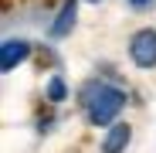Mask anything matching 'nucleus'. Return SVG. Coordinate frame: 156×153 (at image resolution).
Here are the masks:
<instances>
[{"mask_svg":"<svg viewBox=\"0 0 156 153\" xmlns=\"http://www.w3.org/2000/svg\"><path fill=\"white\" fill-rule=\"evenodd\" d=\"M85 106H88V122L92 126H112L115 116L126 106V92L115 89V85H95L85 99Z\"/></svg>","mask_w":156,"mask_h":153,"instance_id":"obj_1","label":"nucleus"},{"mask_svg":"<svg viewBox=\"0 0 156 153\" xmlns=\"http://www.w3.org/2000/svg\"><path fill=\"white\" fill-rule=\"evenodd\" d=\"M129 58L139 68H156V31L153 27H143V31L133 34V41H129Z\"/></svg>","mask_w":156,"mask_h":153,"instance_id":"obj_2","label":"nucleus"},{"mask_svg":"<svg viewBox=\"0 0 156 153\" xmlns=\"http://www.w3.org/2000/svg\"><path fill=\"white\" fill-rule=\"evenodd\" d=\"M27 55H31V44L20 41V38H10V41L0 44V68H4V71H14Z\"/></svg>","mask_w":156,"mask_h":153,"instance_id":"obj_3","label":"nucleus"},{"mask_svg":"<svg viewBox=\"0 0 156 153\" xmlns=\"http://www.w3.org/2000/svg\"><path fill=\"white\" fill-rule=\"evenodd\" d=\"M129 140H133V126H126V122H112L109 133H105V140H102V153H126Z\"/></svg>","mask_w":156,"mask_h":153,"instance_id":"obj_4","label":"nucleus"},{"mask_svg":"<svg viewBox=\"0 0 156 153\" xmlns=\"http://www.w3.org/2000/svg\"><path fill=\"white\" fill-rule=\"evenodd\" d=\"M75 14H78V4H75V0H65L61 10H58V20L51 24V34H55V38H65V34L75 27Z\"/></svg>","mask_w":156,"mask_h":153,"instance_id":"obj_5","label":"nucleus"},{"mask_svg":"<svg viewBox=\"0 0 156 153\" xmlns=\"http://www.w3.org/2000/svg\"><path fill=\"white\" fill-rule=\"evenodd\" d=\"M48 99H51V102H61V99H65V82H61V78H51V82H48Z\"/></svg>","mask_w":156,"mask_h":153,"instance_id":"obj_6","label":"nucleus"},{"mask_svg":"<svg viewBox=\"0 0 156 153\" xmlns=\"http://www.w3.org/2000/svg\"><path fill=\"white\" fill-rule=\"evenodd\" d=\"M146 4H153V0H133V7H146Z\"/></svg>","mask_w":156,"mask_h":153,"instance_id":"obj_7","label":"nucleus"},{"mask_svg":"<svg viewBox=\"0 0 156 153\" xmlns=\"http://www.w3.org/2000/svg\"><path fill=\"white\" fill-rule=\"evenodd\" d=\"M92 4H95V0H92Z\"/></svg>","mask_w":156,"mask_h":153,"instance_id":"obj_8","label":"nucleus"}]
</instances>
